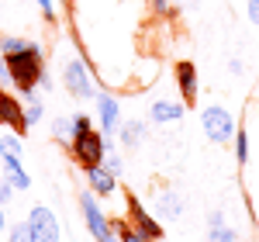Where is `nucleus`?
<instances>
[{"instance_id": "obj_15", "label": "nucleus", "mask_w": 259, "mask_h": 242, "mask_svg": "<svg viewBox=\"0 0 259 242\" xmlns=\"http://www.w3.org/2000/svg\"><path fill=\"white\" fill-rule=\"evenodd\" d=\"M0 163H4V177L14 183V190H18V194L31 187V173L24 170V163H21V159H0Z\"/></svg>"}, {"instance_id": "obj_1", "label": "nucleus", "mask_w": 259, "mask_h": 242, "mask_svg": "<svg viewBox=\"0 0 259 242\" xmlns=\"http://www.w3.org/2000/svg\"><path fill=\"white\" fill-rule=\"evenodd\" d=\"M7 69H11V83L21 97L28 101L38 87L41 73H45V52H41L38 42H31V49H24L18 56H7Z\"/></svg>"}, {"instance_id": "obj_29", "label": "nucleus", "mask_w": 259, "mask_h": 242, "mask_svg": "<svg viewBox=\"0 0 259 242\" xmlns=\"http://www.w3.org/2000/svg\"><path fill=\"white\" fill-rule=\"evenodd\" d=\"M214 225H228V222H225V211H221V208L207 215V228H214Z\"/></svg>"}, {"instance_id": "obj_18", "label": "nucleus", "mask_w": 259, "mask_h": 242, "mask_svg": "<svg viewBox=\"0 0 259 242\" xmlns=\"http://www.w3.org/2000/svg\"><path fill=\"white\" fill-rule=\"evenodd\" d=\"M7 242H38V235H35L31 222L24 218V222H14L11 228H7Z\"/></svg>"}, {"instance_id": "obj_22", "label": "nucleus", "mask_w": 259, "mask_h": 242, "mask_svg": "<svg viewBox=\"0 0 259 242\" xmlns=\"http://www.w3.org/2000/svg\"><path fill=\"white\" fill-rule=\"evenodd\" d=\"M24 118H28V125H38V121L45 118V104H41L38 94H31V97L24 101Z\"/></svg>"}, {"instance_id": "obj_5", "label": "nucleus", "mask_w": 259, "mask_h": 242, "mask_svg": "<svg viewBox=\"0 0 259 242\" xmlns=\"http://www.w3.org/2000/svg\"><path fill=\"white\" fill-rule=\"evenodd\" d=\"M62 87H66V94L76 97V101H94V97H97L94 80H90V69H87V62L76 59V56L62 62Z\"/></svg>"}, {"instance_id": "obj_28", "label": "nucleus", "mask_w": 259, "mask_h": 242, "mask_svg": "<svg viewBox=\"0 0 259 242\" xmlns=\"http://www.w3.org/2000/svg\"><path fill=\"white\" fill-rule=\"evenodd\" d=\"M35 4L41 7V14H45L49 21H56V0H35Z\"/></svg>"}, {"instance_id": "obj_13", "label": "nucleus", "mask_w": 259, "mask_h": 242, "mask_svg": "<svg viewBox=\"0 0 259 242\" xmlns=\"http://www.w3.org/2000/svg\"><path fill=\"white\" fill-rule=\"evenodd\" d=\"M145 135H149L145 121H124V125L118 128V142L124 145V149H139L142 142H145Z\"/></svg>"}, {"instance_id": "obj_10", "label": "nucleus", "mask_w": 259, "mask_h": 242, "mask_svg": "<svg viewBox=\"0 0 259 242\" xmlns=\"http://www.w3.org/2000/svg\"><path fill=\"white\" fill-rule=\"evenodd\" d=\"M183 114H187V101L183 97L180 101H173V97H156V101L149 104V121L152 125H173Z\"/></svg>"}, {"instance_id": "obj_20", "label": "nucleus", "mask_w": 259, "mask_h": 242, "mask_svg": "<svg viewBox=\"0 0 259 242\" xmlns=\"http://www.w3.org/2000/svg\"><path fill=\"white\" fill-rule=\"evenodd\" d=\"M24 49H31L28 38H18V35H4V38H0V56H4V59H7V56H18Z\"/></svg>"}, {"instance_id": "obj_31", "label": "nucleus", "mask_w": 259, "mask_h": 242, "mask_svg": "<svg viewBox=\"0 0 259 242\" xmlns=\"http://www.w3.org/2000/svg\"><path fill=\"white\" fill-rule=\"evenodd\" d=\"M56 87V80L49 76V73H41V80H38V90H52Z\"/></svg>"}, {"instance_id": "obj_19", "label": "nucleus", "mask_w": 259, "mask_h": 242, "mask_svg": "<svg viewBox=\"0 0 259 242\" xmlns=\"http://www.w3.org/2000/svg\"><path fill=\"white\" fill-rule=\"evenodd\" d=\"M232 145H235V163H239V166H245V163H249V156H252L249 132H245V128H239V132H235V139H232Z\"/></svg>"}, {"instance_id": "obj_7", "label": "nucleus", "mask_w": 259, "mask_h": 242, "mask_svg": "<svg viewBox=\"0 0 259 242\" xmlns=\"http://www.w3.org/2000/svg\"><path fill=\"white\" fill-rule=\"evenodd\" d=\"M124 208H128V222L135 225V228H142L149 242H159V239H162V225L156 222L149 211H145V204H142L139 197L132 194V190H124Z\"/></svg>"}, {"instance_id": "obj_14", "label": "nucleus", "mask_w": 259, "mask_h": 242, "mask_svg": "<svg viewBox=\"0 0 259 242\" xmlns=\"http://www.w3.org/2000/svg\"><path fill=\"white\" fill-rule=\"evenodd\" d=\"M156 211L166 215L169 222H180V218H183V201H180V194H173V190H159V194H156Z\"/></svg>"}, {"instance_id": "obj_16", "label": "nucleus", "mask_w": 259, "mask_h": 242, "mask_svg": "<svg viewBox=\"0 0 259 242\" xmlns=\"http://www.w3.org/2000/svg\"><path fill=\"white\" fill-rule=\"evenodd\" d=\"M24 156V142L18 132H4L0 135V159H21Z\"/></svg>"}, {"instance_id": "obj_25", "label": "nucleus", "mask_w": 259, "mask_h": 242, "mask_svg": "<svg viewBox=\"0 0 259 242\" xmlns=\"http://www.w3.org/2000/svg\"><path fill=\"white\" fill-rule=\"evenodd\" d=\"M14 194H18V190H14V183L7 180V177H0V204L7 208V204L14 201Z\"/></svg>"}, {"instance_id": "obj_21", "label": "nucleus", "mask_w": 259, "mask_h": 242, "mask_svg": "<svg viewBox=\"0 0 259 242\" xmlns=\"http://www.w3.org/2000/svg\"><path fill=\"white\" fill-rule=\"evenodd\" d=\"M114 232H118V242H149V239H145V232L135 228L132 222H114Z\"/></svg>"}, {"instance_id": "obj_23", "label": "nucleus", "mask_w": 259, "mask_h": 242, "mask_svg": "<svg viewBox=\"0 0 259 242\" xmlns=\"http://www.w3.org/2000/svg\"><path fill=\"white\" fill-rule=\"evenodd\" d=\"M207 242H239V232L232 225H214L207 228Z\"/></svg>"}, {"instance_id": "obj_30", "label": "nucleus", "mask_w": 259, "mask_h": 242, "mask_svg": "<svg viewBox=\"0 0 259 242\" xmlns=\"http://www.w3.org/2000/svg\"><path fill=\"white\" fill-rule=\"evenodd\" d=\"M228 73H232V76H242V73H245V62L242 59H228Z\"/></svg>"}, {"instance_id": "obj_12", "label": "nucleus", "mask_w": 259, "mask_h": 242, "mask_svg": "<svg viewBox=\"0 0 259 242\" xmlns=\"http://www.w3.org/2000/svg\"><path fill=\"white\" fill-rule=\"evenodd\" d=\"M173 76H177V87H180V97L187 104H194L197 101V66L194 62H177L173 66Z\"/></svg>"}, {"instance_id": "obj_4", "label": "nucleus", "mask_w": 259, "mask_h": 242, "mask_svg": "<svg viewBox=\"0 0 259 242\" xmlns=\"http://www.w3.org/2000/svg\"><path fill=\"white\" fill-rule=\"evenodd\" d=\"M80 211H83V222H87V228H90V235L97 242H114V222L104 215V208L97 204V194L87 187L80 194Z\"/></svg>"}, {"instance_id": "obj_24", "label": "nucleus", "mask_w": 259, "mask_h": 242, "mask_svg": "<svg viewBox=\"0 0 259 242\" xmlns=\"http://www.w3.org/2000/svg\"><path fill=\"white\" fill-rule=\"evenodd\" d=\"M104 166H107V170L121 180V173H124V159H121L118 152H107V156H104Z\"/></svg>"}, {"instance_id": "obj_17", "label": "nucleus", "mask_w": 259, "mask_h": 242, "mask_svg": "<svg viewBox=\"0 0 259 242\" xmlns=\"http://www.w3.org/2000/svg\"><path fill=\"white\" fill-rule=\"evenodd\" d=\"M73 135H76V118H56L52 121V139L56 142H66V145H69V142H73Z\"/></svg>"}, {"instance_id": "obj_33", "label": "nucleus", "mask_w": 259, "mask_h": 242, "mask_svg": "<svg viewBox=\"0 0 259 242\" xmlns=\"http://www.w3.org/2000/svg\"><path fill=\"white\" fill-rule=\"evenodd\" d=\"M7 228V211H4V204H0V232Z\"/></svg>"}, {"instance_id": "obj_26", "label": "nucleus", "mask_w": 259, "mask_h": 242, "mask_svg": "<svg viewBox=\"0 0 259 242\" xmlns=\"http://www.w3.org/2000/svg\"><path fill=\"white\" fill-rule=\"evenodd\" d=\"M245 14H249V21L259 28V0H245Z\"/></svg>"}, {"instance_id": "obj_32", "label": "nucleus", "mask_w": 259, "mask_h": 242, "mask_svg": "<svg viewBox=\"0 0 259 242\" xmlns=\"http://www.w3.org/2000/svg\"><path fill=\"white\" fill-rule=\"evenodd\" d=\"M7 80H11V69H7V59L0 56V83H7Z\"/></svg>"}, {"instance_id": "obj_2", "label": "nucleus", "mask_w": 259, "mask_h": 242, "mask_svg": "<svg viewBox=\"0 0 259 242\" xmlns=\"http://www.w3.org/2000/svg\"><path fill=\"white\" fill-rule=\"evenodd\" d=\"M69 156H73V163L83 166V170L104 163V156H107V142H104V135L90 125L87 114H76V135L69 142Z\"/></svg>"}, {"instance_id": "obj_9", "label": "nucleus", "mask_w": 259, "mask_h": 242, "mask_svg": "<svg viewBox=\"0 0 259 242\" xmlns=\"http://www.w3.org/2000/svg\"><path fill=\"white\" fill-rule=\"evenodd\" d=\"M94 107H97V118H100L104 135H118V128L124 125V121H121L118 97H111V94H97V97H94Z\"/></svg>"}, {"instance_id": "obj_3", "label": "nucleus", "mask_w": 259, "mask_h": 242, "mask_svg": "<svg viewBox=\"0 0 259 242\" xmlns=\"http://www.w3.org/2000/svg\"><path fill=\"white\" fill-rule=\"evenodd\" d=\"M200 132H204V139L214 142V145H228V142L235 139L239 125H235V114L225 104H207L200 111Z\"/></svg>"}, {"instance_id": "obj_27", "label": "nucleus", "mask_w": 259, "mask_h": 242, "mask_svg": "<svg viewBox=\"0 0 259 242\" xmlns=\"http://www.w3.org/2000/svg\"><path fill=\"white\" fill-rule=\"evenodd\" d=\"M149 7H152L156 14H169V11H173V0H149Z\"/></svg>"}, {"instance_id": "obj_6", "label": "nucleus", "mask_w": 259, "mask_h": 242, "mask_svg": "<svg viewBox=\"0 0 259 242\" xmlns=\"http://www.w3.org/2000/svg\"><path fill=\"white\" fill-rule=\"evenodd\" d=\"M0 125L4 128H11V132H18L21 139L28 135V118H24V97H14L4 83H0Z\"/></svg>"}, {"instance_id": "obj_11", "label": "nucleus", "mask_w": 259, "mask_h": 242, "mask_svg": "<svg viewBox=\"0 0 259 242\" xmlns=\"http://www.w3.org/2000/svg\"><path fill=\"white\" fill-rule=\"evenodd\" d=\"M83 177H87V187L97 194V197H111L114 190H118V177L104 166V163H97V166H87L83 170Z\"/></svg>"}, {"instance_id": "obj_8", "label": "nucleus", "mask_w": 259, "mask_h": 242, "mask_svg": "<svg viewBox=\"0 0 259 242\" xmlns=\"http://www.w3.org/2000/svg\"><path fill=\"white\" fill-rule=\"evenodd\" d=\"M28 222H31V228H35V235H38V242H59L62 232H59V218L45 208V204H35L31 211H28Z\"/></svg>"}]
</instances>
